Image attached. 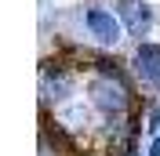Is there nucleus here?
<instances>
[{"mask_svg": "<svg viewBox=\"0 0 160 156\" xmlns=\"http://www.w3.org/2000/svg\"><path fill=\"white\" fill-rule=\"evenodd\" d=\"M37 87H40V109H58L66 102L77 98L80 87V66H69L62 58H44L37 73Z\"/></svg>", "mask_w": 160, "mask_h": 156, "instance_id": "f257e3e1", "label": "nucleus"}, {"mask_svg": "<svg viewBox=\"0 0 160 156\" xmlns=\"http://www.w3.org/2000/svg\"><path fill=\"white\" fill-rule=\"evenodd\" d=\"M131 76L142 91H157L160 87V44L153 40H138V47L131 55Z\"/></svg>", "mask_w": 160, "mask_h": 156, "instance_id": "f03ea898", "label": "nucleus"}, {"mask_svg": "<svg viewBox=\"0 0 160 156\" xmlns=\"http://www.w3.org/2000/svg\"><path fill=\"white\" fill-rule=\"evenodd\" d=\"M84 26H88V33L95 37V44H102V47H117L120 40H124V22H120V15H113V11H106V7H88L84 11Z\"/></svg>", "mask_w": 160, "mask_h": 156, "instance_id": "7ed1b4c3", "label": "nucleus"}, {"mask_svg": "<svg viewBox=\"0 0 160 156\" xmlns=\"http://www.w3.org/2000/svg\"><path fill=\"white\" fill-rule=\"evenodd\" d=\"M117 15H120L124 33H128L131 40L149 37V29H153V7L146 4V0H117Z\"/></svg>", "mask_w": 160, "mask_h": 156, "instance_id": "20e7f679", "label": "nucleus"}, {"mask_svg": "<svg viewBox=\"0 0 160 156\" xmlns=\"http://www.w3.org/2000/svg\"><path fill=\"white\" fill-rule=\"evenodd\" d=\"M142 127H146V134H160V105L157 102H146V109H142Z\"/></svg>", "mask_w": 160, "mask_h": 156, "instance_id": "39448f33", "label": "nucleus"}, {"mask_svg": "<svg viewBox=\"0 0 160 156\" xmlns=\"http://www.w3.org/2000/svg\"><path fill=\"white\" fill-rule=\"evenodd\" d=\"M146 156H160V134H153V142H149V149H146Z\"/></svg>", "mask_w": 160, "mask_h": 156, "instance_id": "423d86ee", "label": "nucleus"}, {"mask_svg": "<svg viewBox=\"0 0 160 156\" xmlns=\"http://www.w3.org/2000/svg\"><path fill=\"white\" fill-rule=\"evenodd\" d=\"M77 156H102V153H77Z\"/></svg>", "mask_w": 160, "mask_h": 156, "instance_id": "0eeeda50", "label": "nucleus"}]
</instances>
